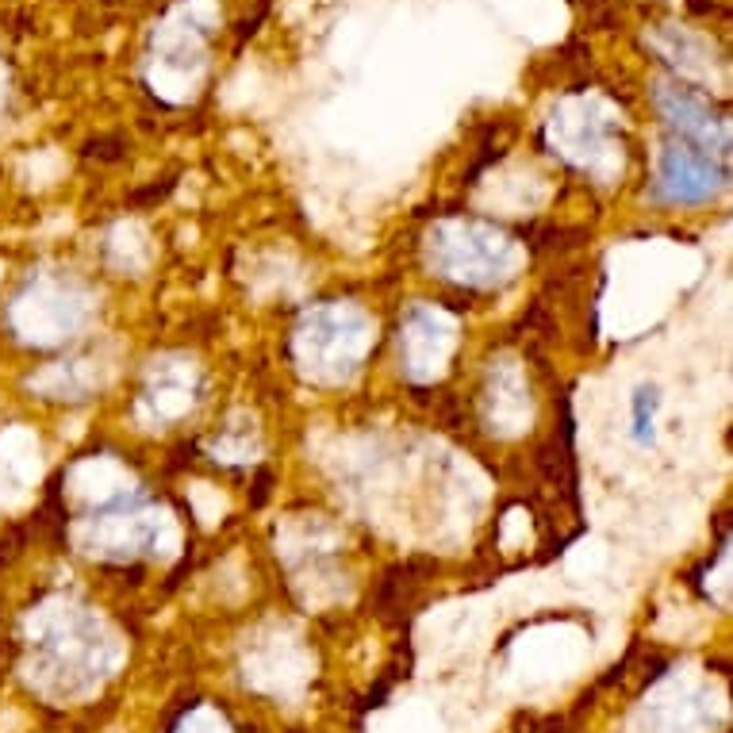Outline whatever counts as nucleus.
Wrapping results in <instances>:
<instances>
[{
	"mask_svg": "<svg viewBox=\"0 0 733 733\" xmlns=\"http://www.w3.org/2000/svg\"><path fill=\"white\" fill-rule=\"evenodd\" d=\"M730 169L725 161H714L710 151L692 143H672L669 151L661 154V181H657V192L669 204H702L710 200L718 189L725 184Z\"/></svg>",
	"mask_w": 733,
	"mask_h": 733,
	"instance_id": "obj_1",
	"label": "nucleus"
},
{
	"mask_svg": "<svg viewBox=\"0 0 733 733\" xmlns=\"http://www.w3.org/2000/svg\"><path fill=\"white\" fill-rule=\"evenodd\" d=\"M657 407H661V396H657L653 384H641L630 399V411H634V442L638 446H649L653 442V426H657Z\"/></svg>",
	"mask_w": 733,
	"mask_h": 733,
	"instance_id": "obj_2",
	"label": "nucleus"
}]
</instances>
